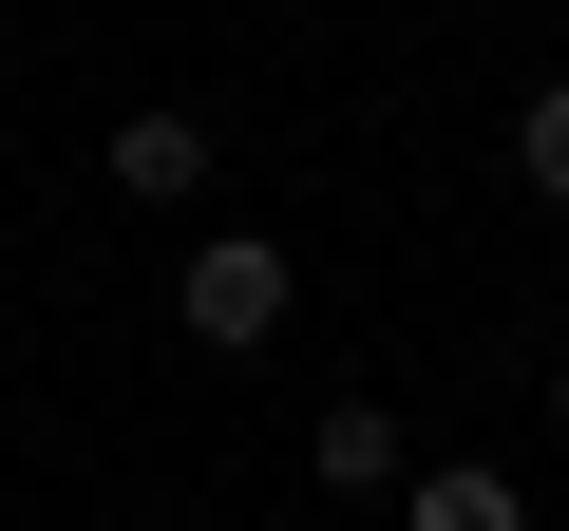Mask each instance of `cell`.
I'll list each match as a JSON object with an SVG mask.
<instances>
[{"label":"cell","instance_id":"3","mask_svg":"<svg viewBox=\"0 0 569 531\" xmlns=\"http://www.w3.org/2000/svg\"><path fill=\"white\" fill-rule=\"evenodd\" d=\"M114 190H133V209H190V190H209V114H171V96L114 114Z\"/></svg>","mask_w":569,"mask_h":531},{"label":"cell","instance_id":"1","mask_svg":"<svg viewBox=\"0 0 569 531\" xmlns=\"http://www.w3.org/2000/svg\"><path fill=\"white\" fill-rule=\"evenodd\" d=\"M171 323H190V342H209V361H266V342H284V323H305V266H284V247H266V228H209V247H190V266H171Z\"/></svg>","mask_w":569,"mask_h":531},{"label":"cell","instance_id":"2","mask_svg":"<svg viewBox=\"0 0 569 531\" xmlns=\"http://www.w3.org/2000/svg\"><path fill=\"white\" fill-rule=\"evenodd\" d=\"M305 474H323V493H399V474H418L399 399H323V418H305Z\"/></svg>","mask_w":569,"mask_h":531},{"label":"cell","instance_id":"5","mask_svg":"<svg viewBox=\"0 0 569 531\" xmlns=\"http://www.w3.org/2000/svg\"><path fill=\"white\" fill-rule=\"evenodd\" d=\"M512 190H531V209H569V77H531V96H512Z\"/></svg>","mask_w":569,"mask_h":531},{"label":"cell","instance_id":"6","mask_svg":"<svg viewBox=\"0 0 569 531\" xmlns=\"http://www.w3.org/2000/svg\"><path fill=\"white\" fill-rule=\"evenodd\" d=\"M550 455H569V361H550Z\"/></svg>","mask_w":569,"mask_h":531},{"label":"cell","instance_id":"4","mask_svg":"<svg viewBox=\"0 0 569 531\" xmlns=\"http://www.w3.org/2000/svg\"><path fill=\"white\" fill-rule=\"evenodd\" d=\"M399 512H418V531H531V474H493V455H418Z\"/></svg>","mask_w":569,"mask_h":531}]
</instances>
